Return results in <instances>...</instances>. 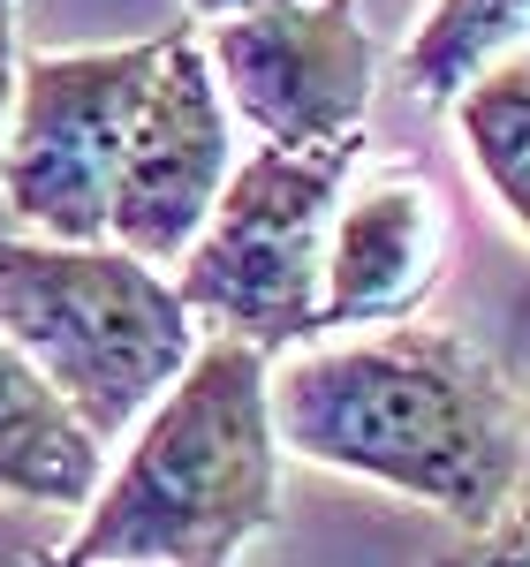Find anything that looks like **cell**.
Wrapping results in <instances>:
<instances>
[{
  "label": "cell",
  "mask_w": 530,
  "mask_h": 567,
  "mask_svg": "<svg viewBox=\"0 0 530 567\" xmlns=\"http://www.w3.org/2000/svg\"><path fill=\"white\" fill-rule=\"evenodd\" d=\"M99 477H106V446L61 409V393L45 386L23 355L0 341V499L84 515Z\"/></svg>",
  "instance_id": "obj_9"
},
{
  "label": "cell",
  "mask_w": 530,
  "mask_h": 567,
  "mask_svg": "<svg viewBox=\"0 0 530 567\" xmlns=\"http://www.w3.org/2000/svg\"><path fill=\"white\" fill-rule=\"evenodd\" d=\"M516 507H530V393H523V477H516Z\"/></svg>",
  "instance_id": "obj_16"
},
{
  "label": "cell",
  "mask_w": 530,
  "mask_h": 567,
  "mask_svg": "<svg viewBox=\"0 0 530 567\" xmlns=\"http://www.w3.org/2000/svg\"><path fill=\"white\" fill-rule=\"evenodd\" d=\"M432 567H530V507H508L500 523L470 529L455 553H440Z\"/></svg>",
  "instance_id": "obj_12"
},
{
  "label": "cell",
  "mask_w": 530,
  "mask_h": 567,
  "mask_svg": "<svg viewBox=\"0 0 530 567\" xmlns=\"http://www.w3.org/2000/svg\"><path fill=\"white\" fill-rule=\"evenodd\" d=\"M447 114H455V136L470 152V167L500 197V213L530 235V45L508 53L500 69H486Z\"/></svg>",
  "instance_id": "obj_11"
},
{
  "label": "cell",
  "mask_w": 530,
  "mask_h": 567,
  "mask_svg": "<svg viewBox=\"0 0 530 567\" xmlns=\"http://www.w3.org/2000/svg\"><path fill=\"white\" fill-rule=\"evenodd\" d=\"M530 45V0H425L401 39V84L425 106H455L486 69Z\"/></svg>",
  "instance_id": "obj_10"
},
{
  "label": "cell",
  "mask_w": 530,
  "mask_h": 567,
  "mask_svg": "<svg viewBox=\"0 0 530 567\" xmlns=\"http://www.w3.org/2000/svg\"><path fill=\"white\" fill-rule=\"evenodd\" d=\"M8 567H84V560H69L61 545H45V553H16V560H8Z\"/></svg>",
  "instance_id": "obj_15"
},
{
  "label": "cell",
  "mask_w": 530,
  "mask_h": 567,
  "mask_svg": "<svg viewBox=\"0 0 530 567\" xmlns=\"http://www.w3.org/2000/svg\"><path fill=\"white\" fill-rule=\"evenodd\" d=\"M197 23H235V16H265V8H296V0H182Z\"/></svg>",
  "instance_id": "obj_14"
},
{
  "label": "cell",
  "mask_w": 530,
  "mask_h": 567,
  "mask_svg": "<svg viewBox=\"0 0 530 567\" xmlns=\"http://www.w3.org/2000/svg\"><path fill=\"white\" fill-rule=\"evenodd\" d=\"M205 69L221 84L227 114H243L265 144L310 152L364 136L379 45L364 31L356 0H296L235 23H205Z\"/></svg>",
  "instance_id": "obj_6"
},
{
  "label": "cell",
  "mask_w": 530,
  "mask_h": 567,
  "mask_svg": "<svg viewBox=\"0 0 530 567\" xmlns=\"http://www.w3.org/2000/svg\"><path fill=\"white\" fill-rule=\"evenodd\" d=\"M235 167L227 144V99L205 69L197 31H167V61L136 106L130 152L114 167V197H106V243L130 250L136 265H182L197 243V227L213 219Z\"/></svg>",
  "instance_id": "obj_7"
},
{
  "label": "cell",
  "mask_w": 530,
  "mask_h": 567,
  "mask_svg": "<svg viewBox=\"0 0 530 567\" xmlns=\"http://www.w3.org/2000/svg\"><path fill=\"white\" fill-rule=\"evenodd\" d=\"M16 69H23V45H16V0H0V130H8V106H16Z\"/></svg>",
  "instance_id": "obj_13"
},
{
  "label": "cell",
  "mask_w": 530,
  "mask_h": 567,
  "mask_svg": "<svg viewBox=\"0 0 530 567\" xmlns=\"http://www.w3.org/2000/svg\"><path fill=\"white\" fill-rule=\"evenodd\" d=\"M0 341L106 446L175 386L205 333L175 280L114 243L0 235Z\"/></svg>",
  "instance_id": "obj_3"
},
{
  "label": "cell",
  "mask_w": 530,
  "mask_h": 567,
  "mask_svg": "<svg viewBox=\"0 0 530 567\" xmlns=\"http://www.w3.org/2000/svg\"><path fill=\"white\" fill-rule=\"evenodd\" d=\"M455 250V213L417 167H387L342 189L318 265V333L417 326Z\"/></svg>",
  "instance_id": "obj_8"
},
{
  "label": "cell",
  "mask_w": 530,
  "mask_h": 567,
  "mask_svg": "<svg viewBox=\"0 0 530 567\" xmlns=\"http://www.w3.org/2000/svg\"><path fill=\"white\" fill-rule=\"evenodd\" d=\"M281 454L310 470L401 492L462 529L516 507L523 477V393L440 326H379L273 371Z\"/></svg>",
  "instance_id": "obj_1"
},
{
  "label": "cell",
  "mask_w": 530,
  "mask_h": 567,
  "mask_svg": "<svg viewBox=\"0 0 530 567\" xmlns=\"http://www.w3.org/2000/svg\"><path fill=\"white\" fill-rule=\"evenodd\" d=\"M356 159H364V136L310 144V152H281V144L243 152L227 167L213 219L175 265L182 310L213 326L221 341H251L265 355L310 341L326 227H334L342 189L356 182Z\"/></svg>",
  "instance_id": "obj_4"
},
{
  "label": "cell",
  "mask_w": 530,
  "mask_h": 567,
  "mask_svg": "<svg viewBox=\"0 0 530 567\" xmlns=\"http://www.w3.org/2000/svg\"><path fill=\"white\" fill-rule=\"evenodd\" d=\"M281 523L273 355L205 333L182 379L136 416L130 454L99 477L77 537L84 567H235Z\"/></svg>",
  "instance_id": "obj_2"
},
{
  "label": "cell",
  "mask_w": 530,
  "mask_h": 567,
  "mask_svg": "<svg viewBox=\"0 0 530 567\" xmlns=\"http://www.w3.org/2000/svg\"><path fill=\"white\" fill-rule=\"evenodd\" d=\"M167 61V31L130 45L23 53L0 130V205L39 243H106V197L130 152L136 106Z\"/></svg>",
  "instance_id": "obj_5"
}]
</instances>
